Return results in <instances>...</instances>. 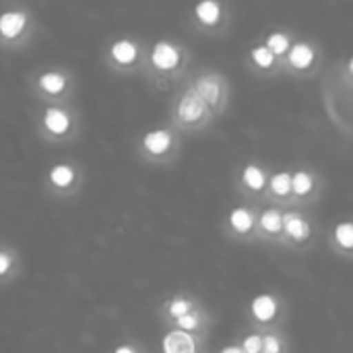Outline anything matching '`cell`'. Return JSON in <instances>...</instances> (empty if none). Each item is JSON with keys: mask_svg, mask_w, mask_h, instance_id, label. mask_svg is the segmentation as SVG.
<instances>
[{"mask_svg": "<svg viewBox=\"0 0 353 353\" xmlns=\"http://www.w3.org/2000/svg\"><path fill=\"white\" fill-rule=\"evenodd\" d=\"M240 347L244 350V353H261V350H263V335H259V333L246 335Z\"/></svg>", "mask_w": 353, "mask_h": 353, "instance_id": "cb8c5ba5", "label": "cell"}, {"mask_svg": "<svg viewBox=\"0 0 353 353\" xmlns=\"http://www.w3.org/2000/svg\"><path fill=\"white\" fill-rule=\"evenodd\" d=\"M261 228L267 234H279L283 228V213L279 209H265L261 213Z\"/></svg>", "mask_w": 353, "mask_h": 353, "instance_id": "e0dca14e", "label": "cell"}, {"mask_svg": "<svg viewBox=\"0 0 353 353\" xmlns=\"http://www.w3.org/2000/svg\"><path fill=\"white\" fill-rule=\"evenodd\" d=\"M37 83H39V87H41L46 93H52V95H56V93L64 91V87H66V77H64L62 72L48 70V72H43V74L37 79Z\"/></svg>", "mask_w": 353, "mask_h": 353, "instance_id": "5bb4252c", "label": "cell"}, {"mask_svg": "<svg viewBox=\"0 0 353 353\" xmlns=\"http://www.w3.org/2000/svg\"><path fill=\"white\" fill-rule=\"evenodd\" d=\"M292 240H306L310 236V223L300 217L298 213H285L283 215V228H281Z\"/></svg>", "mask_w": 353, "mask_h": 353, "instance_id": "9c48e42d", "label": "cell"}, {"mask_svg": "<svg viewBox=\"0 0 353 353\" xmlns=\"http://www.w3.org/2000/svg\"><path fill=\"white\" fill-rule=\"evenodd\" d=\"M221 353H244V350L240 347V345H225Z\"/></svg>", "mask_w": 353, "mask_h": 353, "instance_id": "83f0119b", "label": "cell"}, {"mask_svg": "<svg viewBox=\"0 0 353 353\" xmlns=\"http://www.w3.org/2000/svg\"><path fill=\"white\" fill-rule=\"evenodd\" d=\"M314 188V178L304 172V170H298L296 174H292V190L298 194V196H304L308 194L310 190Z\"/></svg>", "mask_w": 353, "mask_h": 353, "instance_id": "ac0fdd59", "label": "cell"}, {"mask_svg": "<svg viewBox=\"0 0 353 353\" xmlns=\"http://www.w3.org/2000/svg\"><path fill=\"white\" fill-rule=\"evenodd\" d=\"M190 310H192V302L186 300V298H176V300H172L170 306H168V312H170L174 319H180L182 314H188Z\"/></svg>", "mask_w": 353, "mask_h": 353, "instance_id": "603a6c76", "label": "cell"}, {"mask_svg": "<svg viewBox=\"0 0 353 353\" xmlns=\"http://www.w3.org/2000/svg\"><path fill=\"white\" fill-rule=\"evenodd\" d=\"M205 114H207L205 101L199 97V93L194 89H186L178 101V118L184 124H196L205 118Z\"/></svg>", "mask_w": 353, "mask_h": 353, "instance_id": "6da1fadb", "label": "cell"}, {"mask_svg": "<svg viewBox=\"0 0 353 353\" xmlns=\"http://www.w3.org/2000/svg\"><path fill=\"white\" fill-rule=\"evenodd\" d=\"M277 308H279V304H277V298L273 294H261L250 304L254 319L261 323H271L277 316Z\"/></svg>", "mask_w": 353, "mask_h": 353, "instance_id": "52a82bcc", "label": "cell"}, {"mask_svg": "<svg viewBox=\"0 0 353 353\" xmlns=\"http://www.w3.org/2000/svg\"><path fill=\"white\" fill-rule=\"evenodd\" d=\"M242 180H244V184H246L250 190H261V188L267 184V176H265V172H263V168H261V165H256V163H248V165L244 168V172H242Z\"/></svg>", "mask_w": 353, "mask_h": 353, "instance_id": "9a60e30c", "label": "cell"}, {"mask_svg": "<svg viewBox=\"0 0 353 353\" xmlns=\"http://www.w3.org/2000/svg\"><path fill=\"white\" fill-rule=\"evenodd\" d=\"M143 147L151 153V155H163L170 151L172 147V132L165 128H157V130H149L143 137Z\"/></svg>", "mask_w": 353, "mask_h": 353, "instance_id": "ba28073f", "label": "cell"}, {"mask_svg": "<svg viewBox=\"0 0 353 353\" xmlns=\"http://www.w3.org/2000/svg\"><path fill=\"white\" fill-rule=\"evenodd\" d=\"M41 122H43L46 130H50L52 134H64L70 128V116H68V112H64L58 105L46 108Z\"/></svg>", "mask_w": 353, "mask_h": 353, "instance_id": "8992f818", "label": "cell"}, {"mask_svg": "<svg viewBox=\"0 0 353 353\" xmlns=\"http://www.w3.org/2000/svg\"><path fill=\"white\" fill-rule=\"evenodd\" d=\"M271 190L279 196H285L292 192V174L290 172H277L271 176Z\"/></svg>", "mask_w": 353, "mask_h": 353, "instance_id": "ffe728a7", "label": "cell"}, {"mask_svg": "<svg viewBox=\"0 0 353 353\" xmlns=\"http://www.w3.org/2000/svg\"><path fill=\"white\" fill-rule=\"evenodd\" d=\"M252 58H254V62H256L259 66H263V68H269V66L275 62V56L271 54V50H269L267 46H256V48L252 50Z\"/></svg>", "mask_w": 353, "mask_h": 353, "instance_id": "7402d4cb", "label": "cell"}, {"mask_svg": "<svg viewBox=\"0 0 353 353\" xmlns=\"http://www.w3.org/2000/svg\"><path fill=\"white\" fill-rule=\"evenodd\" d=\"M265 46L271 50L273 56H281V54H285L290 50V37L285 33H281V31H275V33H271L267 37V43Z\"/></svg>", "mask_w": 353, "mask_h": 353, "instance_id": "d6986e66", "label": "cell"}, {"mask_svg": "<svg viewBox=\"0 0 353 353\" xmlns=\"http://www.w3.org/2000/svg\"><path fill=\"white\" fill-rule=\"evenodd\" d=\"M230 225L240 232V234H246L254 228V215L248 207H234L230 211Z\"/></svg>", "mask_w": 353, "mask_h": 353, "instance_id": "7c38bea8", "label": "cell"}, {"mask_svg": "<svg viewBox=\"0 0 353 353\" xmlns=\"http://www.w3.org/2000/svg\"><path fill=\"white\" fill-rule=\"evenodd\" d=\"M194 12H196V17H199L201 23L213 25V23H217L219 17H221V4L215 2V0H203V2L196 4Z\"/></svg>", "mask_w": 353, "mask_h": 353, "instance_id": "4fadbf2b", "label": "cell"}, {"mask_svg": "<svg viewBox=\"0 0 353 353\" xmlns=\"http://www.w3.org/2000/svg\"><path fill=\"white\" fill-rule=\"evenodd\" d=\"M50 182L56 188H66L74 182V170L66 163H58L50 170Z\"/></svg>", "mask_w": 353, "mask_h": 353, "instance_id": "2e32d148", "label": "cell"}, {"mask_svg": "<svg viewBox=\"0 0 353 353\" xmlns=\"http://www.w3.org/2000/svg\"><path fill=\"white\" fill-rule=\"evenodd\" d=\"M27 27L25 10H4L0 12V35L4 39H14Z\"/></svg>", "mask_w": 353, "mask_h": 353, "instance_id": "5b68a950", "label": "cell"}, {"mask_svg": "<svg viewBox=\"0 0 353 353\" xmlns=\"http://www.w3.org/2000/svg\"><path fill=\"white\" fill-rule=\"evenodd\" d=\"M263 353H279L281 352V341H279V337L277 335H265L263 337Z\"/></svg>", "mask_w": 353, "mask_h": 353, "instance_id": "484cf974", "label": "cell"}, {"mask_svg": "<svg viewBox=\"0 0 353 353\" xmlns=\"http://www.w3.org/2000/svg\"><path fill=\"white\" fill-rule=\"evenodd\" d=\"M114 353H137L130 345H120V347H116L114 350Z\"/></svg>", "mask_w": 353, "mask_h": 353, "instance_id": "f1b7e54d", "label": "cell"}, {"mask_svg": "<svg viewBox=\"0 0 353 353\" xmlns=\"http://www.w3.org/2000/svg\"><path fill=\"white\" fill-rule=\"evenodd\" d=\"M151 60H153V64H155L159 70H174V68L180 64L182 56H180L178 46H174L172 41L161 39V41H157V43L153 46V50H151Z\"/></svg>", "mask_w": 353, "mask_h": 353, "instance_id": "7a4b0ae2", "label": "cell"}, {"mask_svg": "<svg viewBox=\"0 0 353 353\" xmlns=\"http://www.w3.org/2000/svg\"><path fill=\"white\" fill-rule=\"evenodd\" d=\"M10 265H12V259H10V254H8V252H4V250H0V275L8 273Z\"/></svg>", "mask_w": 353, "mask_h": 353, "instance_id": "4316f807", "label": "cell"}, {"mask_svg": "<svg viewBox=\"0 0 353 353\" xmlns=\"http://www.w3.org/2000/svg\"><path fill=\"white\" fill-rule=\"evenodd\" d=\"M161 350L163 353H196V341L190 333L172 329L170 333L163 335Z\"/></svg>", "mask_w": 353, "mask_h": 353, "instance_id": "277c9868", "label": "cell"}, {"mask_svg": "<svg viewBox=\"0 0 353 353\" xmlns=\"http://www.w3.org/2000/svg\"><path fill=\"white\" fill-rule=\"evenodd\" d=\"M192 89L199 93V97L205 101V105H211V108L219 105V101H221V79L217 74H201L194 81Z\"/></svg>", "mask_w": 353, "mask_h": 353, "instance_id": "3957f363", "label": "cell"}, {"mask_svg": "<svg viewBox=\"0 0 353 353\" xmlns=\"http://www.w3.org/2000/svg\"><path fill=\"white\" fill-rule=\"evenodd\" d=\"M176 325H178V329L180 331H194L196 327H199V314L196 312H188V314H182L180 319H176Z\"/></svg>", "mask_w": 353, "mask_h": 353, "instance_id": "d4e9b609", "label": "cell"}, {"mask_svg": "<svg viewBox=\"0 0 353 353\" xmlns=\"http://www.w3.org/2000/svg\"><path fill=\"white\" fill-rule=\"evenodd\" d=\"M288 58H290V64H292L294 68H308V66L314 62L316 54H314V48H312L310 43L298 41V43H294V46L290 48Z\"/></svg>", "mask_w": 353, "mask_h": 353, "instance_id": "30bf717a", "label": "cell"}, {"mask_svg": "<svg viewBox=\"0 0 353 353\" xmlns=\"http://www.w3.org/2000/svg\"><path fill=\"white\" fill-rule=\"evenodd\" d=\"M335 238L343 248H352L353 246V223L352 221H343L335 228Z\"/></svg>", "mask_w": 353, "mask_h": 353, "instance_id": "44dd1931", "label": "cell"}, {"mask_svg": "<svg viewBox=\"0 0 353 353\" xmlns=\"http://www.w3.org/2000/svg\"><path fill=\"white\" fill-rule=\"evenodd\" d=\"M110 54L112 58L118 62V64H132L137 60V54H139V48L134 41L122 37V39H116L110 48Z\"/></svg>", "mask_w": 353, "mask_h": 353, "instance_id": "8fae6325", "label": "cell"}]
</instances>
